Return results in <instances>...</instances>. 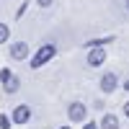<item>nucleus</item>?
I'll list each match as a JSON object with an SVG mask.
<instances>
[{"mask_svg": "<svg viewBox=\"0 0 129 129\" xmlns=\"http://www.w3.org/2000/svg\"><path fill=\"white\" fill-rule=\"evenodd\" d=\"M54 54H57V47H54V44H41V47L36 49V54L31 57V70L44 67L47 62H52V59H54Z\"/></svg>", "mask_w": 129, "mask_h": 129, "instance_id": "f257e3e1", "label": "nucleus"}, {"mask_svg": "<svg viewBox=\"0 0 129 129\" xmlns=\"http://www.w3.org/2000/svg\"><path fill=\"white\" fill-rule=\"evenodd\" d=\"M16 124H26V121H31V109L26 103H21V106H16L13 109V116H10Z\"/></svg>", "mask_w": 129, "mask_h": 129, "instance_id": "f03ea898", "label": "nucleus"}, {"mask_svg": "<svg viewBox=\"0 0 129 129\" xmlns=\"http://www.w3.org/2000/svg\"><path fill=\"white\" fill-rule=\"evenodd\" d=\"M116 88H119V78H116L114 72H106L103 78H101V90L103 93H114Z\"/></svg>", "mask_w": 129, "mask_h": 129, "instance_id": "7ed1b4c3", "label": "nucleus"}, {"mask_svg": "<svg viewBox=\"0 0 129 129\" xmlns=\"http://www.w3.org/2000/svg\"><path fill=\"white\" fill-rule=\"evenodd\" d=\"M106 62V52L101 49V47H90V52H88V64L90 67H98V64H103Z\"/></svg>", "mask_w": 129, "mask_h": 129, "instance_id": "20e7f679", "label": "nucleus"}, {"mask_svg": "<svg viewBox=\"0 0 129 129\" xmlns=\"http://www.w3.org/2000/svg\"><path fill=\"white\" fill-rule=\"evenodd\" d=\"M85 114H88V111H85V106H83L80 101L70 103V109H67V116H70L72 121H83V119H85Z\"/></svg>", "mask_w": 129, "mask_h": 129, "instance_id": "39448f33", "label": "nucleus"}, {"mask_svg": "<svg viewBox=\"0 0 129 129\" xmlns=\"http://www.w3.org/2000/svg\"><path fill=\"white\" fill-rule=\"evenodd\" d=\"M10 57H13V59H26L28 57V44H26V41L10 44Z\"/></svg>", "mask_w": 129, "mask_h": 129, "instance_id": "423d86ee", "label": "nucleus"}, {"mask_svg": "<svg viewBox=\"0 0 129 129\" xmlns=\"http://www.w3.org/2000/svg\"><path fill=\"white\" fill-rule=\"evenodd\" d=\"M101 126H103V129H119V119H116L114 114H106L103 121H101Z\"/></svg>", "mask_w": 129, "mask_h": 129, "instance_id": "0eeeda50", "label": "nucleus"}, {"mask_svg": "<svg viewBox=\"0 0 129 129\" xmlns=\"http://www.w3.org/2000/svg\"><path fill=\"white\" fill-rule=\"evenodd\" d=\"M114 41V36H103V39H93V41H88V47H106V44H111Z\"/></svg>", "mask_w": 129, "mask_h": 129, "instance_id": "6e6552de", "label": "nucleus"}, {"mask_svg": "<svg viewBox=\"0 0 129 129\" xmlns=\"http://www.w3.org/2000/svg\"><path fill=\"white\" fill-rule=\"evenodd\" d=\"M18 85H21V83H18V78L13 75V78L5 83V90H8V93H16V90H18Z\"/></svg>", "mask_w": 129, "mask_h": 129, "instance_id": "1a4fd4ad", "label": "nucleus"}, {"mask_svg": "<svg viewBox=\"0 0 129 129\" xmlns=\"http://www.w3.org/2000/svg\"><path fill=\"white\" fill-rule=\"evenodd\" d=\"M8 36H10V28H8L5 23H0V44H5Z\"/></svg>", "mask_w": 129, "mask_h": 129, "instance_id": "9d476101", "label": "nucleus"}, {"mask_svg": "<svg viewBox=\"0 0 129 129\" xmlns=\"http://www.w3.org/2000/svg\"><path fill=\"white\" fill-rule=\"evenodd\" d=\"M10 78H13V72H10L8 67H3V70H0V83H3V85H5V83H8Z\"/></svg>", "mask_w": 129, "mask_h": 129, "instance_id": "9b49d317", "label": "nucleus"}, {"mask_svg": "<svg viewBox=\"0 0 129 129\" xmlns=\"http://www.w3.org/2000/svg\"><path fill=\"white\" fill-rule=\"evenodd\" d=\"M0 129H10V119L8 116H0Z\"/></svg>", "mask_w": 129, "mask_h": 129, "instance_id": "f8f14e48", "label": "nucleus"}, {"mask_svg": "<svg viewBox=\"0 0 129 129\" xmlns=\"http://www.w3.org/2000/svg\"><path fill=\"white\" fill-rule=\"evenodd\" d=\"M36 3H39V5H41V8H49V5H52V3H54V0H36Z\"/></svg>", "mask_w": 129, "mask_h": 129, "instance_id": "ddd939ff", "label": "nucleus"}, {"mask_svg": "<svg viewBox=\"0 0 129 129\" xmlns=\"http://www.w3.org/2000/svg\"><path fill=\"white\" fill-rule=\"evenodd\" d=\"M26 8H28V3H23V5H21V8H18V13H16V16L21 18V16H23V13H26Z\"/></svg>", "mask_w": 129, "mask_h": 129, "instance_id": "4468645a", "label": "nucleus"}, {"mask_svg": "<svg viewBox=\"0 0 129 129\" xmlns=\"http://www.w3.org/2000/svg\"><path fill=\"white\" fill-rule=\"evenodd\" d=\"M85 129H98V126H95V121H85Z\"/></svg>", "mask_w": 129, "mask_h": 129, "instance_id": "2eb2a0df", "label": "nucleus"}, {"mask_svg": "<svg viewBox=\"0 0 129 129\" xmlns=\"http://www.w3.org/2000/svg\"><path fill=\"white\" fill-rule=\"evenodd\" d=\"M124 90H126V93H129V80H126V83H124Z\"/></svg>", "mask_w": 129, "mask_h": 129, "instance_id": "dca6fc26", "label": "nucleus"}, {"mask_svg": "<svg viewBox=\"0 0 129 129\" xmlns=\"http://www.w3.org/2000/svg\"><path fill=\"white\" fill-rule=\"evenodd\" d=\"M124 114H126V116H129V103H126V106H124Z\"/></svg>", "mask_w": 129, "mask_h": 129, "instance_id": "f3484780", "label": "nucleus"}, {"mask_svg": "<svg viewBox=\"0 0 129 129\" xmlns=\"http://www.w3.org/2000/svg\"><path fill=\"white\" fill-rule=\"evenodd\" d=\"M59 129H70V126H59Z\"/></svg>", "mask_w": 129, "mask_h": 129, "instance_id": "a211bd4d", "label": "nucleus"}, {"mask_svg": "<svg viewBox=\"0 0 129 129\" xmlns=\"http://www.w3.org/2000/svg\"><path fill=\"white\" fill-rule=\"evenodd\" d=\"M126 8H129V0H126Z\"/></svg>", "mask_w": 129, "mask_h": 129, "instance_id": "6ab92c4d", "label": "nucleus"}]
</instances>
